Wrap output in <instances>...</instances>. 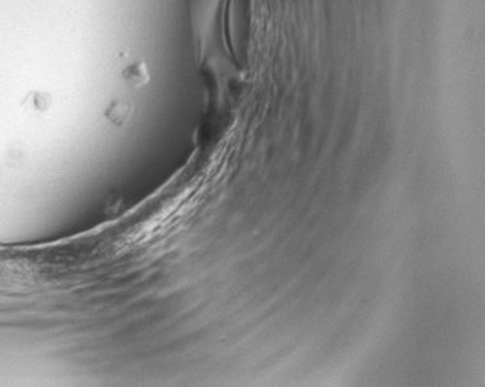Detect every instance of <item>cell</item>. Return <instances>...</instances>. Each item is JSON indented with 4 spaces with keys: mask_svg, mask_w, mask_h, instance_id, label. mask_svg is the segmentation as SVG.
Masks as SVG:
<instances>
[{
    "mask_svg": "<svg viewBox=\"0 0 485 387\" xmlns=\"http://www.w3.org/2000/svg\"><path fill=\"white\" fill-rule=\"evenodd\" d=\"M129 115V106L123 105V103H115L109 111H108V117L115 122V123H123Z\"/></svg>",
    "mask_w": 485,
    "mask_h": 387,
    "instance_id": "1",
    "label": "cell"
}]
</instances>
